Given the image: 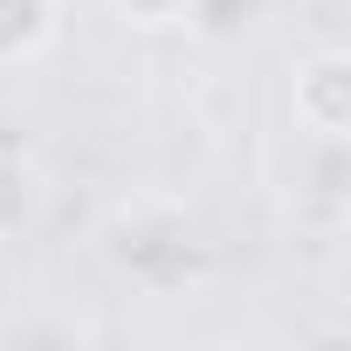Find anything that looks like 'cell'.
<instances>
[{
	"mask_svg": "<svg viewBox=\"0 0 351 351\" xmlns=\"http://www.w3.org/2000/svg\"><path fill=\"white\" fill-rule=\"evenodd\" d=\"M296 117L317 138L344 131V56H317L310 69H296Z\"/></svg>",
	"mask_w": 351,
	"mask_h": 351,
	"instance_id": "1",
	"label": "cell"
},
{
	"mask_svg": "<svg viewBox=\"0 0 351 351\" xmlns=\"http://www.w3.org/2000/svg\"><path fill=\"white\" fill-rule=\"evenodd\" d=\"M56 35V0H0V62H28Z\"/></svg>",
	"mask_w": 351,
	"mask_h": 351,
	"instance_id": "2",
	"label": "cell"
},
{
	"mask_svg": "<svg viewBox=\"0 0 351 351\" xmlns=\"http://www.w3.org/2000/svg\"><path fill=\"white\" fill-rule=\"evenodd\" d=\"M117 8L145 28H172V21H193V0H117Z\"/></svg>",
	"mask_w": 351,
	"mask_h": 351,
	"instance_id": "3",
	"label": "cell"
}]
</instances>
